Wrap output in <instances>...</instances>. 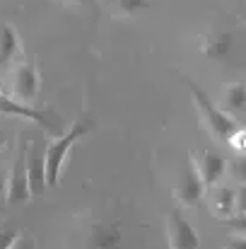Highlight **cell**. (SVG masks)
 I'll return each mask as SVG.
<instances>
[{
    "instance_id": "6da1fadb",
    "label": "cell",
    "mask_w": 246,
    "mask_h": 249,
    "mask_svg": "<svg viewBox=\"0 0 246 249\" xmlns=\"http://www.w3.org/2000/svg\"><path fill=\"white\" fill-rule=\"evenodd\" d=\"M87 131H89V126L82 124V121H78L70 131H66V133H61L56 141H51V145H49L46 153H44V177H46V189L61 184V172H63V165H66V158H68L70 148L80 141Z\"/></svg>"
},
{
    "instance_id": "7a4b0ae2",
    "label": "cell",
    "mask_w": 246,
    "mask_h": 249,
    "mask_svg": "<svg viewBox=\"0 0 246 249\" xmlns=\"http://www.w3.org/2000/svg\"><path fill=\"white\" fill-rule=\"evenodd\" d=\"M188 89H191L193 102H196V107H198V111H200V116H203V121H205V128H208L217 141H227V138L239 128L237 121H234L225 109L215 107V104L210 102V97H208L196 83H188Z\"/></svg>"
},
{
    "instance_id": "3957f363",
    "label": "cell",
    "mask_w": 246,
    "mask_h": 249,
    "mask_svg": "<svg viewBox=\"0 0 246 249\" xmlns=\"http://www.w3.org/2000/svg\"><path fill=\"white\" fill-rule=\"evenodd\" d=\"M0 114L34 121V124H39L44 131H49L53 136H61L63 133V124H61V119L56 114L39 111V109H34V107H29V104H24V102H19V99H15L10 94H5V92H0Z\"/></svg>"
},
{
    "instance_id": "277c9868",
    "label": "cell",
    "mask_w": 246,
    "mask_h": 249,
    "mask_svg": "<svg viewBox=\"0 0 246 249\" xmlns=\"http://www.w3.org/2000/svg\"><path fill=\"white\" fill-rule=\"evenodd\" d=\"M32 198L27 186V143H22L19 155L7 174V189H5V203L7 206H22Z\"/></svg>"
},
{
    "instance_id": "5b68a950",
    "label": "cell",
    "mask_w": 246,
    "mask_h": 249,
    "mask_svg": "<svg viewBox=\"0 0 246 249\" xmlns=\"http://www.w3.org/2000/svg\"><path fill=\"white\" fill-rule=\"evenodd\" d=\"M166 242H169V249H198L200 247V237H198L196 228L179 211H171L166 215Z\"/></svg>"
},
{
    "instance_id": "8992f818",
    "label": "cell",
    "mask_w": 246,
    "mask_h": 249,
    "mask_svg": "<svg viewBox=\"0 0 246 249\" xmlns=\"http://www.w3.org/2000/svg\"><path fill=\"white\" fill-rule=\"evenodd\" d=\"M193 169H196V174L200 177L203 186H215V184L225 177L227 162H225V158H222L217 150H203V153L196 158Z\"/></svg>"
},
{
    "instance_id": "52a82bcc",
    "label": "cell",
    "mask_w": 246,
    "mask_h": 249,
    "mask_svg": "<svg viewBox=\"0 0 246 249\" xmlns=\"http://www.w3.org/2000/svg\"><path fill=\"white\" fill-rule=\"evenodd\" d=\"M203 191H205V186H203L200 177L196 174V169L193 167H186L181 172L179 181H176V189H174L176 201L181 206H186V208H196L200 203V198H203Z\"/></svg>"
},
{
    "instance_id": "ba28073f",
    "label": "cell",
    "mask_w": 246,
    "mask_h": 249,
    "mask_svg": "<svg viewBox=\"0 0 246 249\" xmlns=\"http://www.w3.org/2000/svg\"><path fill=\"white\" fill-rule=\"evenodd\" d=\"M84 249H123L121 230H118L116 225L97 223V225L89 230V235H87Z\"/></svg>"
},
{
    "instance_id": "9c48e42d",
    "label": "cell",
    "mask_w": 246,
    "mask_h": 249,
    "mask_svg": "<svg viewBox=\"0 0 246 249\" xmlns=\"http://www.w3.org/2000/svg\"><path fill=\"white\" fill-rule=\"evenodd\" d=\"M27 186L32 196H41L46 191V177H44V153L27 145Z\"/></svg>"
},
{
    "instance_id": "30bf717a",
    "label": "cell",
    "mask_w": 246,
    "mask_h": 249,
    "mask_svg": "<svg viewBox=\"0 0 246 249\" xmlns=\"http://www.w3.org/2000/svg\"><path fill=\"white\" fill-rule=\"evenodd\" d=\"M39 92V75L32 66H19L15 73V99L19 102H32Z\"/></svg>"
},
{
    "instance_id": "8fae6325",
    "label": "cell",
    "mask_w": 246,
    "mask_h": 249,
    "mask_svg": "<svg viewBox=\"0 0 246 249\" xmlns=\"http://www.w3.org/2000/svg\"><path fill=\"white\" fill-rule=\"evenodd\" d=\"M213 213L220 220H230L237 215V191L227 186H217L213 196Z\"/></svg>"
},
{
    "instance_id": "7c38bea8",
    "label": "cell",
    "mask_w": 246,
    "mask_h": 249,
    "mask_svg": "<svg viewBox=\"0 0 246 249\" xmlns=\"http://www.w3.org/2000/svg\"><path fill=\"white\" fill-rule=\"evenodd\" d=\"M15 53H17V34L7 24H0V66L7 63Z\"/></svg>"
},
{
    "instance_id": "4fadbf2b",
    "label": "cell",
    "mask_w": 246,
    "mask_h": 249,
    "mask_svg": "<svg viewBox=\"0 0 246 249\" xmlns=\"http://www.w3.org/2000/svg\"><path fill=\"white\" fill-rule=\"evenodd\" d=\"M225 107H227L232 114L244 111V107H246V87L242 83L227 87V92H225Z\"/></svg>"
},
{
    "instance_id": "5bb4252c",
    "label": "cell",
    "mask_w": 246,
    "mask_h": 249,
    "mask_svg": "<svg viewBox=\"0 0 246 249\" xmlns=\"http://www.w3.org/2000/svg\"><path fill=\"white\" fill-rule=\"evenodd\" d=\"M232 41H234V36H232V34H217L215 39H210V41H208L205 53H208V56H213V58H222V56H227V53H230Z\"/></svg>"
},
{
    "instance_id": "9a60e30c",
    "label": "cell",
    "mask_w": 246,
    "mask_h": 249,
    "mask_svg": "<svg viewBox=\"0 0 246 249\" xmlns=\"http://www.w3.org/2000/svg\"><path fill=\"white\" fill-rule=\"evenodd\" d=\"M227 143L234 148V153H237V155H242V153H244V148H246V133L242 131V128H237V131L227 138Z\"/></svg>"
},
{
    "instance_id": "2e32d148",
    "label": "cell",
    "mask_w": 246,
    "mask_h": 249,
    "mask_svg": "<svg viewBox=\"0 0 246 249\" xmlns=\"http://www.w3.org/2000/svg\"><path fill=\"white\" fill-rule=\"evenodd\" d=\"M17 232H19V230H12V228L2 225V228H0V249L12 247V242L17 240Z\"/></svg>"
},
{
    "instance_id": "e0dca14e",
    "label": "cell",
    "mask_w": 246,
    "mask_h": 249,
    "mask_svg": "<svg viewBox=\"0 0 246 249\" xmlns=\"http://www.w3.org/2000/svg\"><path fill=\"white\" fill-rule=\"evenodd\" d=\"M121 5L123 12H138V10H145L148 7V0H116Z\"/></svg>"
},
{
    "instance_id": "ac0fdd59",
    "label": "cell",
    "mask_w": 246,
    "mask_h": 249,
    "mask_svg": "<svg viewBox=\"0 0 246 249\" xmlns=\"http://www.w3.org/2000/svg\"><path fill=\"white\" fill-rule=\"evenodd\" d=\"M10 249H36V247H34V240L27 232H17V240L12 242Z\"/></svg>"
},
{
    "instance_id": "d6986e66",
    "label": "cell",
    "mask_w": 246,
    "mask_h": 249,
    "mask_svg": "<svg viewBox=\"0 0 246 249\" xmlns=\"http://www.w3.org/2000/svg\"><path fill=\"white\" fill-rule=\"evenodd\" d=\"M225 249H246V237H244V232H237L230 242H227V247Z\"/></svg>"
},
{
    "instance_id": "ffe728a7",
    "label": "cell",
    "mask_w": 246,
    "mask_h": 249,
    "mask_svg": "<svg viewBox=\"0 0 246 249\" xmlns=\"http://www.w3.org/2000/svg\"><path fill=\"white\" fill-rule=\"evenodd\" d=\"M234 174H237L239 181H244V160H242V155H237V160H234Z\"/></svg>"
},
{
    "instance_id": "44dd1931",
    "label": "cell",
    "mask_w": 246,
    "mask_h": 249,
    "mask_svg": "<svg viewBox=\"0 0 246 249\" xmlns=\"http://www.w3.org/2000/svg\"><path fill=\"white\" fill-rule=\"evenodd\" d=\"M5 189H7V174L0 172V198H5Z\"/></svg>"
},
{
    "instance_id": "7402d4cb",
    "label": "cell",
    "mask_w": 246,
    "mask_h": 249,
    "mask_svg": "<svg viewBox=\"0 0 246 249\" xmlns=\"http://www.w3.org/2000/svg\"><path fill=\"white\" fill-rule=\"evenodd\" d=\"M5 145H7V138H5V133H2V131H0V150H2V148H5Z\"/></svg>"
},
{
    "instance_id": "603a6c76",
    "label": "cell",
    "mask_w": 246,
    "mask_h": 249,
    "mask_svg": "<svg viewBox=\"0 0 246 249\" xmlns=\"http://www.w3.org/2000/svg\"><path fill=\"white\" fill-rule=\"evenodd\" d=\"M75 2H89V0H75Z\"/></svg>"
}]
</instances>
